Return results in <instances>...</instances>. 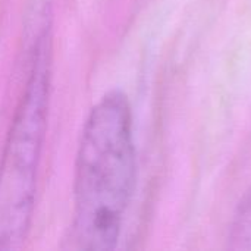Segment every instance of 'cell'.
<instances>
[{
  "instance_id": "2",
  "label": "cell",
  "mask_w": 251,
  "mask_h": 251,
  "mask_svg": "<svg viewBox=\"0 0 251 251\" xmlns=\"http://www.w3.org/2000/svg\"><path fill=\"white\" fill-rule=\"evenodd\" d=\"M49 99L50 41L43 32L34 46L28 79L0 160V250L21 247L31 228Z\"/></svg>"
},
{
  "instance_id": "1",
  "label": "cell",
  "mask_w": 251,
  "mask_h": 251,
  "mask_svg": "<svg viewBox=\"0 0 251 251\" xmlns=\"http://www.w3.org/2000/svg\"><path fill=\"white\" fill-rule=\"evenodd\" d=\"M137 184L131 103L125 93H106L82 126L74 172L72 238L78 249L116 247Z\"/></svg>"
},
{
  "instance_id": "3",
  "label": "cell",
  "mask_w": 251,
  "mask_h": 251,
  "mask_svg": "<svg viewBox=\"0 0 251 251\" xmlns=\"http://www.w3.org/2000/svg\"><path fill=\"white\" fill-rule=\"evenodd\" d=\"M228 249L251 251V185L243 193L234 210L228 231Z\"/></svg>"
}]
</instances>
